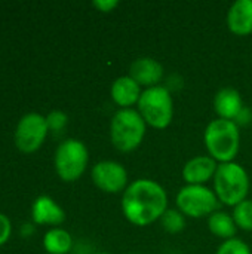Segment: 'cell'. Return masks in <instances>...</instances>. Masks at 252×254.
<instances>
[{
  "label": "cell",
  "instance_id": "6da1fadb",
  "mask_svg": "<svg viewBox=\"0 0 252 254\" xmlns=\"http://www.w3.org/2000/svg\"><path fill=\"white\" fill-rule=\"evenodd\" d=\"M122 213L134 226H149L168 210L166 190L150 179L134 180L122 195Z\"/></svg>",
  "mask_w": 252,
  "mask_h": 254
},
{
  "label": "cell",
  "instance_id": "7a4b0ae2",
  "mask_svg": "<svg viewBox=\"0 0 252 254\" xmlns=\"http://www.w3.org/2000/svg\"><path fill=\"white\" fill-rule=\"evenodd\" d=\"M203 143L208 150V156L220 164L233 162L241 149L239 125L235 121L214 119L203 132Z\"/></svg>",
  "mask_w": 252,
  "mask_h": 254
},
{
  "label": "cell",
  "instance_id": "3957f363",
  "mask_svg": "<svg viewBox=\"0 0 252 254\" xmlns=\"http://www.w3.org/2000/svg\"><path fill=\"white\" fill-rule=\"evenodd\" d=\"M147 124L134 109H119L110 122V140L123 153L138 149L146 137Z\"/></svg>",
  "mask_w": 252,
  "mask_h": 254
},
{
  "label": "cell",
  "instance_id": "277c9868",
  "mask_svg": "<svg viewBox=\"0 0 252 254\" xmlns=\"http://www.w3.org/2000/svg\"><path fill=\"white\" fill-rule=\"evenodd\" d=\"M212 180L214 192L220 204L236 207L247 199L250 190V177L242 165L236 162L220 164Z\"/></svg>",
  "mask_w": 252,
  "mask_h": 254
},
{
  "label": "cell",
  "instance_id": "5b68a950",
  "mask_svg": "<svg viewBox=\"0 0 252 254\" xmlns=\"http://www.w3.org/2000/svg\"><path fill=\"white\" fill-rule=\"evenodd\" d=\"M138 113L147 125L156 129H165L174 118V101L166 86H153L141 92L138 100Z\"/></svg>",
  "mask_w": 252,
  "mask_h": 254
},
{
  "label": "cell",
  "instance_id": "8992f818",
  "mask_svg": "<svg viewBox=\"0 0 252 254\" xmlns=\"http://www.w3.org/2000/svg\"><path fill=\"white\" fill-rule=\"evenodd\" d=\"M177 210L187 217L202 219L209 217L218 211L220 201L214 190L206 186L199 185H186L181 188L175 198Z\"/></svg>",
  "mask_w": 252,
  "mask_h": 254
},
{
  "label": "cell",
  "instance_id": "52a82bcc",
  "mask_svg": "<svg viewBox=\"0 0 252 254\" xmlns=\"http://www.w3.org/2000/svg\"><path fill=\"white\" fill-rule=\"evenodd\" d=\"M88 161V147L77 138H67L56 147L55 168L58 176L65 182L77 180L85 173Z\"/></svg>",
  "mask_w": 252,
  "mask_h": 254
},
{
  "label": "cell",
  "instance_id": "ba28073f",
  "mask_svg": "<svg viewBox=\"0 0 252 254\" xmlns=\"http://www.w3.org/2000/svg\"><path fill=\"white\" fill-rule=\"evenodd\" d=\"M49 128L46 124V118L40 113L30 112L24 115L15 131V144L22 152H34L43 143Z\"/></svg>",
  "mask_w": 252,
  "mask_h": 254
},
{
  "label": "cell",
  "instance_id": "9c48e42d",
  "mask_svg": "<svg viewBox=\"0 0 252 254\" xmlns=\"http://www.w3.org/2000/svg\"><path fill=\"white\" fill-rule=\"evenodd\" d=\"M92 182L105 193H120L128 188V171L116 161H100L92 167Z\"/></svg>",
  "mask_w": 252,
  "mask_h": 254
},
{
  "label": "cell",
  "instance_id": "30bf717a",
  "mask_svg": "<svg viewBox=\"0 0 252 254\" xmlns=\"http://www.w3.org/2000/svg\"><path fill=\"white\" fill-rule=\"evenodd\" d=\"M163 67L162 64L150 57H141L137 58L131 67H129V76L140 85L147 88L157 86L160 80L163 79Z\"/></svg>",
  "mask_w": 252,
  "mask_h": 254
},
{
  "label": "cell",
  "instance_id": "8fae6325",
  "mask_svg": "<svg viewBox=\"0 0 252 254\" xmlns=\"http://www.w3.org/2000/svg\"><path fill=\"white\" fill-rule=\"evenodd\" d=\"M218 164L217 161H214L211 156H195L190 161L186 162V165L183 167V179L187 185H199V186H205V183H208L209 180L214 179L215 173H217Z\"/></svg>",
  "mask_w": 252,
  "mask_h": 254
},
{
  "label": "cell",
  "instance_id": "7c38bea8",
  "mask_svg": "<svg viewBox=\"0 0 252 254\" xmlns=\"http://www.w3.org/2000/svg\"><path fill=\"white\" fill-rule=\"evenodd\" d=\"M141 92V86L129 74L117 77L110 88L111 100L120 109H131L134 104H138Z\"/></svg>",
  "mask_w": 252,
  "mask_h": 254
},
{
  "label": "cell",
  "instance_id": "4fadbf2b",
  "mask_svg": "<svg viewBox=\"0 0 252 254\" xmlns=\"http://www.w3.org/2000/svg\"><path fill=\"white\" fill-rule=\"evenodd\" d=\"M227 27L236 36L252 33V0H236L227 12Z\"/></svg>",
  "mask_w": 252,
  "mask_h": 254
},
{
  "label": "cell",
  "instance_id": "5bb4252c",
  "mask_svg": "<svg viewBox=\"0 0 252 254\" xmlns=\"http://www.w3.org/2000/svg\"><path fill=\"white\" fill-rule=\"evenodd\" d=\"M244 101L235 88H223L215 94L214 98V110L220 119L236 121L239 113L244 110Z\"/></svg>",
  "mask_w": 252,
  "mask_h": 254
},
{
  "label": "cell",
  "instance_id": "9a60e30c",
  "mask_svg": "<svg viewBox=\"0 0 252 254\" xmlns=\"http://www.w3.org/2000/svg\"><path fill=\"white\" fill-rule=\"evenodd\" d=\"M31 217L36 223L59 225L65 220L64 210L48 195H40L36 198L31 207Z\"/></svg>",
  "mask_w": 252,
  "mask_h": 254
},
{
  "label": "cell",
  "instance_id": "2e32d148",
  "mask_svg": "<svg viewBox=\"0 0 252 254\" xmlns=\"http://www.w3.org/2000/svg\"><path fill=\"white\" fill-rule=\"evenodd\" d=\"M208 228L212 235L223 238L224 241L235 238L236 232H238V226L233 220V216H230L221 210L215 211L214 214H211L208 217Z\"/></svg>",
  "mask_w": 252,
  "mask_h": 254
},
{
  "label": "cell",
  "instance_id": "e0dca14e",
  "mask_svg": "<svg viewBox=\"0 0 252 254\" xmlns=\"http://www.w3.org/2000/svg\"><path fill=\"white\" fill-rule=\"evenodd\" d=\"M43 246L50 254H67L73 247V238L65 229L53 228L45 234Z\"/></svg>",
  "mask_w": 252,
  "mask_h": 254
},
{
  "label": "cell",
  "instance_id": "ac0fdd59",
  "mask_svg": "<svg viewBox=\"0 0 252 254\" xmlns=\"http://www.w3.org/2000/svg\"><path fill=\"white\" fill-rule=\"evenodd\" d=\"M160 225L168 234H180L186 228V216L175 208H168L160 217Z\"/></svg>",
  "mask_w": 252,
  "mask_h": 254
},
{
  "label": "cell",
  "instance_id": "d6986e66",
  "mask_svg": "<svg viewBox=\"0 0 252 254\" xmlns=\"http://www.w3.org/2000/svg\"><path fill=\"white\" fill-rule=\"evenodd\" d=\"M233 220L238 229L252 232V199H245L233 207Z\"/></svg>",
  "mask_w": 252,
  "mask_h": 254
},
{
  "label": "cell",
  "instance_id": "ffe728a7",
  "mask_svg": "<svg viewBox=\"0 0 252 254\" xmlns=\"http://www.w3.org/2000/svg\"><path fill=\"white\" fill-rule=\"evenodd\" d=\"M217 254H252L251 249L247 243H244L239 238H232L227 241H223V244L218 247Z\"/></svg>",
  "mask_w": 252,
  "mask_h": 254
},
{
  "label": "cell",
  "instance_id": "44dd1931",
  "mask_svg": "<svg viewBox=\"0 0 252 254\" xmlns=\"http://www.w3.org/2000/svg\"><path fill=\"white\" fill-rule=\"evenodd\" d=\"M67 115L61 110H52L48 116H46V124H48V128L52 129V131H61L64 129V127L67 125Z\"/></svg>",
  "mask_w": 252,
  "mask_h": 254
},
{
  "label": "cell",
  "instance_id": "7402d4cb",
  "mask_svg": "<svg viewBox=\"0 0 252 254\" xmlns=\"http://www.w3.org/2000/svg\"><path fill=\"white\" fill-rule=\"evenodd\" d=\"M10 231H12L10 220L4 214L0 213V246L7 241V238L10 235Z\"/></svg>",
  "mask_w": 252,
  "mask_h": 254
},
{
  "label": "cell",
  "instance_id": "603a6c76",
  "mask_svg": "<svg viewBox=\"0 0 252 254\" xmlns=\"http://www.w3.org/2000/svg\"><path fill=\"white\" fill-rule=\"evenodd\" d=\"M92 4L100 12H111L113 9H116L119 6V1H116V0H95Z\"/></svg>",
  "mask_w": 252,
  "mask_h": 254
},
{
  "label": "cell",
  "instance_id": "cb8c5ba5",
  "mask_svg": "<svg viewBox=\"0 0 252 254\" xmlns=\"http://www.w3.org/2000/svg\"><path fill=\"white\" fill-rule=\"evenodd\" d=\"M252 118V113L250 112V109H247V107H244V110L239 113V116L236 118V124L238 125H245V124H248L250 121H251Z\"/></svg>",
  "mask_w": 252,
  "mask_h": 254
},
{
  "label": "cell",
  "instance_id": "d4e9b609",
  "mask_svg": "<svg viewBox=\"0 0 252 254\" xmlns=\"http://www.w3.org/2000/svg\"><path fill=\"white\" fill-rule=\"evenodd\" d=\"M34 232V228H33V225H30V223H25L24 226H22V235H30V234H33Z\"/></svg>",
  "mask_w": 252,
  "mask_h": 254
},
{
  "label": "cell",
  "instance_id": "484cf974",
  "mask_svg": "<svg viewBox=\"0 0 252 254\" xmlns=\"http://www.w3.org/2000/svg\"><path fill=\"white\" fill-rule=\"evenodd\" d=\"M95 254H110V253H95Z\"/></svg>",
  "mask_w": 252,
  "mask_h": 254
}]
</instances>
